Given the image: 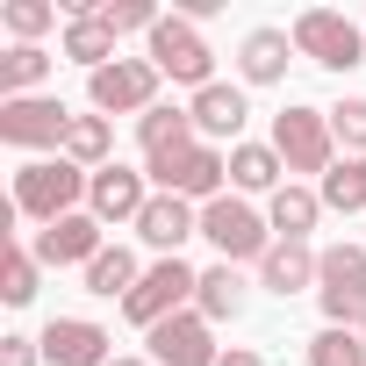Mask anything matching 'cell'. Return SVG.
Returning <instances> with one entry per match:
<instances>
[{
    "instance_id": "4fadbf2b",
    "label": "cell",
    "mask_w": 366,
    "mask_h": 366,
    "mask_svg": "<svg viewBox=\"0 0 366 366\" xmlns=\"http://www.w3.org/2000/svg\"><path fill=\"white\" fill-rule=\"evenodd\" d=\"M151 194H158V187H151V172H137V165H122V158H115V165H101V172H94V187H86V216H101L108 230H115V223H129V230H137V216L151 209Z\"/></svg>"
},
{
    "instance_id": "5bb4252c",
    "label": "cell",
    "mask_w": 366,
    "mask_h": 366,
    "mask_svg": "<svg viewBox=\"0 0 366 366\" xmlns=\"http://www.w3.org/2000/svg\"><path fill=\"white\" fill-rule=\"evenodd\" d=\"M187 115H194V137H202V144H216V151L230 144V151H237V144H244V122H252V94H244L237 79H216V86H202V94L187 101Z\"/></svg>"
},
{
    "instance_id": "5b68a950",
    "label": "cell",
    "mask_w": 366,
    "mask_h": 366,
    "mask_svg": "<svg viewBox=\"0 0 366 366\" xmlns=\"http://www.w3.org/2000/svg\"><path fill=\"white\" fill-rule=\"evenodd\" d=\"M287 36H295V58H309V65H323V72L366 65V29H359L352 15H337V8H302V15L287 22Z\"/></svg>"
},
{
    "instance_id": "ba28073f",
    "label": "cell",
    "mask_w": 366,
    "mask_h": 366,
    "mask_svg": "<svg viewBox=\"0 0 366 366\" xmlns=\"http://www.w3.org/2000/svg\"><path fill=\"white\" fill-rule=\"evenodd\" d=\"M316 309L337 330H359L366 316V244H323L316 259Z\"/></svg>"
},
{
    "instance_id": "7c38bea8",
    "label": "cell",
    "mask_w": 366,
    "mask_h": 366,
    "mask_svg": "<svg viewBox=\"0 0 366 366\" xmlns=\"http://www.w3.org/2000/svg\"><path fill=\"white\" fill-rule=\"evenodd\" d=\"M144 345H151V366H216V359H223V345H216V323H209L202 309H179V316H165L158 330H144Z\"/></svg>"
},
{
    "instance_id": "30bf717a",
    "label": "cell",
    "mask_w": 366,
    "mask_h": 366,
    "mask_svg": "<svg viewBox=\"0 0 366 366\" xmlns=\"http://www.w3.org/2000/svg\"><path fill=\"white\" fill-rule=\"evenodd\" d=\"M158 65L151 58H115V65H101V72H86V101H94V115H151L158 108Z\"/></svg>"
},
{
    "instance_id": "d6986e66",
    "label": "cell",
    "mask_w": 366,
    "mask_h": 366,
    "mask_svg": "<svg viewBox=\"0 0 366 366\" xmlns=\"http://www.w3.org/2000/svg\"><path fill=\"white\" fill-rule=\"evenodd\" d=\"M316 259H323L316 244H280V237H273V252L259 259V287L280 295V302H287V295H309V287H316Z\"/></svg>"
},
{
    "instance_id": "1f68e13d",
    "label": "cell",
    "mask_w": 366,
    "mask_h": 366,
    "mask_svg": "<svg viewBox=\"0 0 366 366\" xmlns=\"http://www.w3.org/2000/svg\"><path fill=\"white\" fill-rule=\"evenodd\" d=\"M330 137H337L345 158H366V94H345L330 108Z\"/></svg>"
},
{
    "instance_id": "e0dca14e",
    "label": "cell",
    "mask_w": 366,
    "mask_h": 366,
    "mask_svg": "<svg viewBox=\"0 0 366 366\" xmlns=\"http://www.w3.org/2000/svg\"><path fill=\"white\" fill-rule=\"evenodd\" d=\"M287 65H295V36L280 22L244 29V44H237V86H280Z\"/></svg>"
},
{
    "instance_id": "484cf974",
    "label": "cell",
    "mask_w": 366,
    "mask_h": 366,
    "mask_svg": "<svg viewBox=\"0 0 366 366\" xmlns=\"http://www.w3.org/2000/svg\"><path fill=\"white\" fill-rule=\"evenodd\" d=\"M65 158H72V165H86V172L115 165V122H108V115H72V137H65Z\"/></svg>"
},
{
    "instance_id": "83f0119b",
    "label": "cell",
    "mask_w": 366,
    "mask_h": 366,
    "mask_svg": "<svg viewBox=\"0 0 366 366\" xmlns=\"http://www.w3.org/2000/svg\"><path fill=\"white\" fill-rule=\"evenodd\" d=\"M36 287H44L36 252H29V244H8V259H0V302H8V309H29Z\"/></svg>"
},
{
    "instance_id": "836d02e7",
    "label": "cell",
    "mask_w": 366,
    "mask_h": 366,
    "mask_svg": "<svg viewBox=\"0 0 366 366\" xmlns=\"http://www.w3.org/2000/svg\"><path fill=\"white\" fill-rule=\"evenodd\" d=\"M216 366H266V352H252V345H223Z\"/></svg>"
},
{
    "instance_id": "44dd1931",
    "label": "cell",
    "mask_w": 366,
    "mask_h": 366,
    "mask_svg": "<svg viewBox=\"0 0 366 366\" xmlns=\"http://www.w3.org/2000/svg\"><path fill=\"white\" fill-rule=\"evenodd\" d=\"M187 144H202V137H194V115H187V108L158 101L151 115H137V151H144V165H151V158H172V151H187Z\"/></svg>"
},
{
    "instance_id": "f1b7e54d",
    "label": "cell",
    "mask_w": 366,
    "mask_h": 366,
    "mask_svg": "<svg viewBox=\"0 0 366 366\" xmlns=\"http://www.w3.org/2000/svg\"><path fill=\"white\" fill-rule=\"evenodd\" d=\"M0 29L15 44H44L58 29V0H8V8H0Z\"/></svg>"
},
{
    "instance_id": "d4e9b609",
    "label": "cell",
    "mask_w": 366,
    "mask_h": 366,
    "mask_svg": "<svg viewBox=\"0 0 366 366\" xmlns=\"http://www.w3.org/2000/svg\"><path fill=\"white\" fill-rule=\"evenodd\" d=\"M58 72V58L44 44H15L8 58H0V101H22V94H44Z\"/></svg>"
},
{
    "instance_id": "3957f363",
    "label": "cell",
    "mask_w": 366,
    "mask_h": 366,
    "mask_svg": "<svg viewBox=\"0 0 366 366\" xmlns=\"http://www.w3.org/2000/svg\"><path fill=\"white\" fill-rule=\"evenodd\" d=\"M273 151H280V165H287V179L295 172H330L345 151H337V137H330V108H309V101H287L280 115H273V137H266Z\"/></svg>"
},
{
    "instance_id": "8fae6325",
    "label": "cell",
    "mask_w": 366,
    "mask_h": 366,
    "mask_svg": "<svg viewBox=\"0 0 366 366\" xmlns=\"http://www.w3.org/2000/svg\"><path fill=\"white\" fill-rule=\"evenodd\" d=\"M101 230H108V223L79 209V216H58V223H44V230L29 237V252H36V266H44V273H65V266H79V273H86V266L108 252V237H101Z\"/></svg>"
},
{
    "instance_id": "6da1fadb",
    "label": "cell",
    "mask_w": 366,
    "mask_h": 366,
    "mask_svg": "<svg viewBox=\"0 0 366 366\" xmlns=\"http://www.w3.org/2000/svg\"><path fill=\"white\" fill-rule=\"evenodd\" d=\"M86 187H94V172L58 151V158H22V165H15V194H8V202H15V216H29V223L44 230V223H58V216H79V209H86Z\"/></svg>"
},
{
    "instance_id": "7402d4cb",
    "label": "cell",
    "mask_w": 366,
    "mask_h": 366,
    "mask_svg": "<svg viewBox=\"0 0 366 366\" xmlns=\"http://www.w3.org/2000/svg\"><path fill=\"white\" fill-rule=\"evenodd\" d=\"M58 58H72V65L101 72V65H115V58H122V44H115V29H108L101 15H72V22H65V36H58Z\"/></svg>"
},
{
    "instance_id": "2e32d148",
    "label": "cell",
    "mask_w": 366,
    "mask_h": 366,
    "mask_svg": "<svg viewBox=\"0 0 366 366\" xmlns=\"http://www.w3.org/2000/svg\"><path fill=\"white\" fill-rule=\"evenodd\" d=\"M187 237H202V209L179 202V194H151V209L137 216V244H144L151 259H179Z\"/></svg>"
},
{
    "instance_id": "ac0fdd59",
    "label": "cell",
    "mask_w": 366,
    "mask_h": 366,
    "mask_svg": "<svg viewBox=\"0 0 366 366\" xmlns=\"http://www.w3.org/2000/svg\"><path fill=\"white\" fill-rule=\"evenodd\" d=\"M266 223H273L280 244H309V230L323 223V194L309 187V179H287V187L266 202Z\"/></svg>"
},
{
    "instance_id": "9a60e30c",
    "label": "cell",
    "mask_w": 366,
    "mask_h": 366,
    "mask_svg": "<svg viewBox=\"0 0 366 366\" xmlns=\"http://www.w3.org/2000/svg\"><path fill=\"white\" fill-rule=\"evenodd\" d=\"M36 345H44V366H108L115 359V337L94 316H51L36 330Z\"/></svg>"
},
{
    "instance_id": "8992f818",
    "label": "cell",
    "mask_w": 366,
    "mask_h": 366,
    "mask_svg": "<svg viewBox=\"0 0 366 366\" xmlns=\"http://www.w3.org/2000/svg\"><path fill=\"white\" fill-rule=\"evenodd\" d=\"M144 172H151L158 194H179V202H194V209H209L216 194H230V151H216V144H187V151H172V158H151Z\"/></svg>"
},
{
    "instance_id": "d590c367",
    "label": "cell",
    "mask_w": 366,
    "mask_h": 366,
    "mask_svg": "<svg viewBox=\"0 0 366 366\" xmlns=\"http://www.w3.org/2000/svg\"><path fill=\"white\" fill-rule=\"evenodd\" d=\"M359 337H366V316H359Z\"/></svg>"
},
{
    "instance_id": "ffe728a7",
    "label": "cell",
    "mask_w": 366,
    "mask_h": 366,
    "mask_svg": "<svg viewBox=\"0 0 366 366\" xmlns=\"http://www.w3.org/2000/svg\"><path fill=\"white\" fill-rule=\"evenodd\" d=\"M280 187H287V165H280V151L244 137V144L230 151V194H244V202H252V194H266V202H273Z\"/></svg>"
},
{
    "instance_id": "603a6c76",
    "label": "cell",
    "mask_w": 366,
    "mask_h": 366,
    "mask_svg": "<svg viewBox=\"0 0 366 366\" xmlns=\"http://www.w3.org/2000/svg\"><path fill=\"white\" fill-rule=\"evenodd\" d=\"M244 302H252V287H244V273L237 266H202V287H194V309L209 316V323H237L244 316Z\"/></svg>"
},
{
    "instance_id": "277c9868",
    "label": "cell",
    "mask_w": 366,
    "mask_h": 366,
    "mask_svg": "<svg viewBox=\"0 0 366 366\" xmlns=\"http://www.w3.org/2000/svg\"><path fill=\"white\" fill-rule=\"evenodd\" d=\"M144 58L158 65V79H172V86H216V51H209V36L187 22V15H165L151 36H144Z\"/></svg>"
},
{
    "instance_id": "52a82bcc",
    "label": "cell",
    "mask_w": 366,
    "mask_h": 366,
    "mask_svg": "<svg viewBox=\"0 0 366 366\" xmlns=\"http://www.w3.org/2000/svg\"><path fill=\"white\" fill-rule=\"evenodd\" d=\"M72 137V108L58 94H22V101H0V144L29 151V158H58Z\"/></svg>"
},
{
    "instance_id": "4316f807",
    "label": "cell",
    "mask_w": 366,
    "mask_h": 366,
    "mask_svg": "<svg viewBox=\"0 0 366 366\" xmlns=\"http://www.w3.org/2000/svg\"><path fill=\"white\" fill-rule=\"evenodd\" d=\"M316 194H323V209H337V216H366V158H337V165L316 179Z\"/></svg>"
},
{
    "instance_id": "7a4b0ae2",
    "label": "cell",
    "mask_w": 366,
    "mask_h": 366,
    "mask_svg": "<svg viewBox=\"0 0 366 366\" xmlns=\"http://www.w3.org/2000/svg\"><path fill=\"white\" fill-rule=\"evenodd\" d=\"M202 244H209L223 266H259V259L273 252V223H266V209H252L244 194H216V202L202 209Z\"/></svg>"
},
{
    "instance_id": "4dcf8cb0",
    "label": "cell",
    "mask_w": 366,
    "mask_h": 366,
    "mask_svg": "<svg viewBox=\"0 0 366 366\" xmlns=\"http://www.w3.org/2000/svg\"><path fill=\"white\" fill-rule=\"evenodd\" d=\"M101 22H108L115 44H122V36H151V29L165 22V8H151V0H101Z\"/></svg>"
},
{
    "instance_id": "d6a6232c",
    "label": "cell",
    "mask_w": 366,
    "mask_h": 366,
    "mask_svg": "<svg viewBox=\"0 0 366 366\" xmlns=\"http://www.w3.org/2000/svg\"><path fill=\"white\" fill-rule=\"evenodd\" d=\"M0 366H44V345L22 337V330H8V337H0Z\"/></svg>"
},
{
    "instance_id": "cb8c5ba5",
    "label": "cell",
    "mask_w": 366,
    "mask_h": 366,
    "mask_svg": "<svg viewBox=\"0 0 366 366\" xmlns=\"http://www.w3.org/2000/svg\"><path fill=\"white\" fill-rule=\"evenodd\" d=\"M79 280H86V295H101V302H129V295H137V280H144V259H137L129 244H108Z\"/></svg>"
},
{
    "instance_id": "9c48e42d",
    "label": "cell",
    "mask_w": 366,
    "mask_h": 366,
    "mask_svg": "<svg viewBox=\"0 0 366 366\" xmlns=\"http://www.w3.org/2000/svg\"><path fill=\"white\" fill-rule=\"evenodd\" d=\"M194 287H202V266H187V259H151L144 280H137V295L122 302V316H129L137 330H158L165 316L194 309Z\"/></svg>"
},
{
    "instance_id": "f546056e",
    "label": "cell",
    "mask_w": 366,
    "mask_h": 366,
    "mask_svg": "<svg viewBox=\"0 0 366 366\" xmlns=\"http://www.w3.org/2000/svg\"><path fill=\"white\" fill-rule=\"evenodd\" d=\"M309 366H366V337H359V330L323 323V330L309 337Z\"/></svg>"
},
{
    "instance_id": "e575fe53",
    "label": "cell",
    "mask_w": 366,
    "mask_h": 366,
    "mask_svg": "<svg viewBox=\"0 0 366 366\" xmlns=\"http://www.w3.org/2000/svg\"><path fill=\"white\" fill-rule=\"evenodd\" d=\"M108 366H151V352H115Z\"/></svg>"
}]
</instances>
